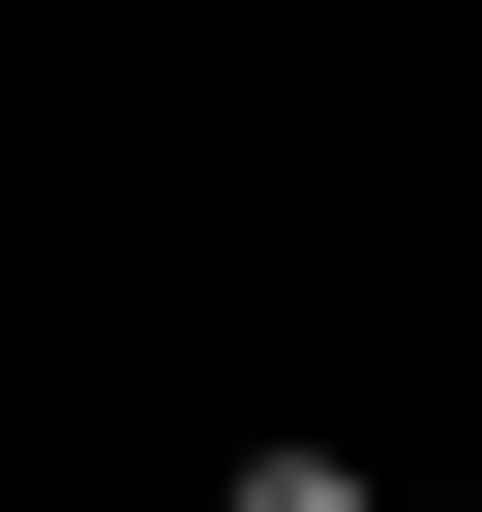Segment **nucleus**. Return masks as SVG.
I'll return each mask as SVG.
<instances>
[{"instance_id": "1", "label": "nucleus", "mask_w": 482, "mask_h": 512, "mask_svg": "<svg viewBox=\"0 0 482 512\" xmlns=\"http://www.w3.org/2000/svg\"><path fill=\"white\" fill-rule=\"evenodd\" d=\"M211 512H392L362 452H211Z\"/></svg>"}, {"instance_id": "2", "label": "nucleus", "mask_w": 482, "mask_h": 512, "mask_svg": "<svg viewBox=\"0 0 482 512\" xmlns=\"http://www.w3.org/2000/svg\"><path fill=\"white\" fill-rule=\"evenodd\" d=\"M422 512H482V482H422Z\"/></svg>"}]
</instances>
